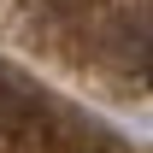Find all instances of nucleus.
<instances>
[{
  "mask_svg": "<svg viewBox=\"0 0 153 153\" xmlns=\"http://www.w3.org/2000/svg\"><path fill=\"white\" fill-rule=\"evenodd\" d=\"M0 18L65 47L82 41L100 53V65H118L153 88V0H0Z\"/></svg>",
  "mask_w": 153,
  "mask_h": 153,
  "instance_id": "1",
  "label": "nucleus"
}]
</instances>
